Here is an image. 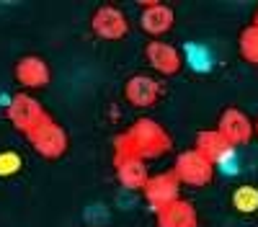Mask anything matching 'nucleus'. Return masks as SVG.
I'll list each match as a JSON object with an SVG mask.
<instances>
[{
	"label": "nucleus",
	"instance_id": "f257e3e1",
	"mask_svg": "<svg viewBox=\"0 0 258 227\" xmlns=\"http://www.w3.org/2000/svg\"><path fill=\"white\" fill-rule=\"evenodd\" d=\"M126 132L135 137L137 147H140V155H142L145 160H158V158L168 155L170 147H173V142H170V134L160 127L155 119L142 116V119H137Z\"/></svg>",
	"mask_w": 258,
	"mask_h": 227
},
{
	"label": "nucleus",
	"instance_id": "f03ea898",
	"mask_svg": "<svg viewBox=\"0 0 258 227\" xmlns=\"http://www.w3.org/2000/svg\"><path fill=\"white\" fill-rule=\"evenodd\" d=\"M26 139L31 142V147L47 160H57V158L64 155V150H68V134H64V129L49 114L26 134Z\"/></svg>",
	"mask_w": 258,
	"mask_h": 227
},
{
	"label": "nucleus",
	"instance_id": "7ed1b4c3",
	"mask_svg": "<svg viewBox=\"0 0 258 227\" xmlns=\"http://www.w3.org/2000/svg\"><path fill=\"white\" fill-rule=\"evenodd\" d=\"M178 194H181V181L173 173V168L150 176V181L145 183V189H142V196H145L147 206L153 212H160L163 206H168V204H173L176 199H181Z\"/></svg>",
	"mask_w": 258,
	"mask_h": 227
},
{
	"label": "nucleus",
	"instance_id": "20e7f679",
	"mask_svg": "<svg viewBox=\"0 0 258 227\" xmlns=\"http://www.w3.org/2000/svg\"><path fill=\"white\" fill-rule=\"evenodd\" d=\"M6 116L11 119V124L21 132V134H29L36 124L47 116L44 106L29 93H16L11 101H8V109H6Z\"/></svg>",
	"mask_w": 258,
	"mask_h": 227
},
{
	"label": "nucleus",
	"instance_id": "39448f33",
	"mask_svg": "<svg viewBox=\"0 0 258 227\" xmlns=\"http://www.w3.org/2000/svg\"><path fill=\"white\" fill-rule=\"evenodd\" d=\"M214 171L217 168H214L204 155H199L197 150L181 153L173 163V173L178 176V181L186 183V186H197V189L199 186H207L214 178Z\"/></svg>",
	"mask_w": 258,
	"mask_h": 227
},
{
	"label": "nucleus",
	"instance_id": "423d86ee",
	"mask_svg": "<svg viewBox=\"0 0 258 227\" xmlns=\"http://www.w3.org/2000/svg\"><path fill=\"white\" fill-rule=\"evenodd\" d=\"M217 132L232 144V147H243V144H248L253 139L255 124L240 109H225L222 116H220V124H217Z\"/></svg>",
	"mask_w": 258,
	"mask_h": 227
},
{
	"label": "nucleus",
	"instance_id": "0eeeda50",
	"mask_svg": "<svg viewBox=\"0 0 258 227\" xmlns=\"http://www.w3.org/2000/svg\"><path fill=\"white\" fill-rule=\"evenodd\" d=\"M163 96V86L160 80L150 78V75H132L124 83V98L129 106L135 109H150L155 106Z\"/></svg>",
	"mask_w": 258,
	"mask_h": 227
},
{
	"label": "nucleus",
	"instance_id": "6e6552de",
	"mask_svg": "<svg viewBox=\"0 0 258 227\" xmlns=\"http://www.w3.org/2000/svg\"><path fill=\"white\" fill-rule=\"evenodd\" d=\"M91 29H93V34L101 36V39L116 41V39L126 36L129 21H126V16H124L121 8H116V6H101V8L91 16Z\"/></svg>",
	"mask_w": 258,
	"mask_h": 227
},
{
	"label": "nucleus",
	"instance_id": "1a4fd4ad",
	"mask_svg": "<svg viewBox=\"0 0 258 227\" xmlns=\"http://www.w3.org/2000/svg\"><path fill=\"white\" fill-rule=\"evenodd\" d=\"M145 59H147V65L160 75H176L183 67V54L173 44L158 41V39H153L145 47Z\"/></svg>",
	"mask_w": 258,
	"mask_h": 227
},
{
	"label": "nucleus",
	"instance_id": "9d476101",
	"mask_svg": "<svg viewBox=\"0 0 258 227\" xmlns=\"http://www.w3.org/2000/svg\"><path fill=\"white\" fill-rule=\"evenodd\" d=\"M16 80L29 91H39L49 83V67L47 62L36 57V54H26L16 62Z\"/></svg>",
	"mask_w": 258,
	"mask_h": 227
},
{
	"label": "nucleus",
	"instance_id": "9b49d317",
	"mask_svg": "<svg viewBox=\"0 0 258 227\" xmlns=\"http://www.w3.org/2000/svg\"><path fill=\"white\" fill-rule=\"evenodd\" d=\"M155 222H158V227H199V214L191 201L176 199L173 204H168L160 212H155Z\"/></svg>",
	"mask_w": 258,
	"mask_h": 227
},
{
	"label": "nucleus",
	"instance_id": "f8f14e48",
	"mask_svg": "<svg viewBox=\"0 0 258 227\" xmlns=\"http://www.w3.org/2000/svg\"><path fill=\"white\" fill-rule=\"evenodd\" d=\"M114 168H116V178L124 189L129 191H142L145 183L150 181L147 165L142 158H114Z\"/></svg>",
	"mask_w": 258,
	"mask_h": 227
},
{
	"label": "nucleus",
	"instance_id": "ddd939ff",
	"mask_svg": "<svg viewBox=\"0 0 258 227\" xmlns=\"http://www.w3.org/2000/svg\"><path fill=\"white\" fill-rule=\"evenodd\" d=\"M194 150H197L199 155H204L214 168L227 158L230 150H238V147H232V144L217 132V129H204L197 134V142H194Z\"/></svg>",
	"mask_w": 258,
	"mask_h": 227
},
{
	"label": "nucleus",
	"instance_id": "4468645a",
	"mask_svg": "<svg viewBox=\"0 0 258 227\" xmlns=\"http://www.w3.org/2000/svg\"><path fill=\"white\" fill-rule=\"evenodd\" d=\"M173 18H176L173 8L155 0V6L142 8V13H140V26H142V31H147L150 36H160V34L170 31V26H173Z\"/></svg>",
	"mask_w": 258,
	"mask_h": 227
},
{
	"label": "nucleus",
	"instance_id": "2eb2a0df",
	"mask_svg": "<svg viewBox=\"0 0 258 227\" xmlns=\"http://www.w3.org/2000/svg\"><path fill=\"white\" fill-rule=\"evenodd\" d=\"M183 65H188L194 72H209L214 65V54L207 44H197V41H186L183 44Z\"/></svg>",
	"mask_w": 258,
	"mask_h": 227
},
{
	"label": "nucleus",
	"instance_id": "dca6fc26",
	"mask_svg": "<svg viewBox=\"0 0 258 227\" xmlns=\"http://www.w3.org/2000/svg\"><path fill=\"white\" fill-rule=\"evenodd\" d=\"M232 201V209L240 212V214H255L258 212V186L253 183H243L232 191L230 196Z\"/></svg>",
	"mask_w": 258,
	"mask_h": 227
},
{
	"label": "nucleus",
	"instance_id": "f3484780",
	"mask_svg": "<svg viewBox=\"0 0 258 227\" xmlns=\"http://www.w3.org/2000/svg\"><path fill=\"white\" fill-rule=\"evenodd\" d=\"M240 54L250 65H258V29L250 24L248 29H243L240 34Z\"/></svg>",
	"mask_w": 258,
	"mask_h": 227
},
{
	"label": "nucleus",
	"instance_id": "a211bd4d",
	"mask_svg": "<svg viewBox=\"0 0 258 227\" xmlns=\"http://www.w3.org/2000/svg\"><path fill=\"white\" fill-rule=\"evenodd\" d=\"M24 168V160L16 150H3L0 153V178H11Z\"/></svg>",
	"mask_w": 258,
	"mask_h": 227
},
{
	"label": "nucleus",
	"instance_id": "6ab92c4d",
	"mask_svg": "<svg viewBox=\"0 0 258 227\" xmlns=\"http://www.w3.org/2000/svg\"><path fill=\"white\" fill-rule=\"evenodd\" d=\"M217 171L222 173V176H235L240 171V155H238V150H230L227 153V158L217 165Z\"/></svg>",
	"mask_w": 258,
	"mask_h": 227
},
{
	"label": "nucleus",
	"instance_id": "aec40b11",
	"mask_svg": "<svg viewBox=\"0 0 258 227\" xmlns=\"http://www.w3.org/2000/svg\"><path fill=\"white\" fill-rule=\"evenodd\" d=\"M253 26L258 29V11H255V16H253Z\"/></svg>",
	"mask_w": 258,
	"mask_h": 227
},
{
	"label": "nucleus",
	"instance_id": "412c9836",
	"mask_svg": "<svg viewBox=\"0 0 258 227\" xmlns=\"http://www.w3.org/2000/svg\"><path fill=\"white\" fill-rule=\"evenodd\" d=\"M253 124H255V137H258V119H255V121H253Z\"/></svg>",
	"mask_w": 258,
	"mask_h": 227
}]
</instances>
